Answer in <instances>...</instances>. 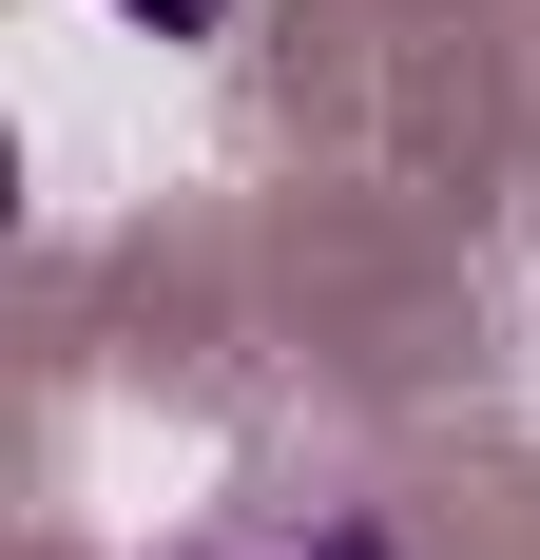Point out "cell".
<instances>
[{
  "mask_svg": "<svg viewBox=\"0 0 540 560\" xmlns=\"http://www.w3.org/2000/svg\"><path fill=\"white\" fill-rule=\"evenodd\" d=\"M155 560H406V522L309 503V522H193V541H155Z\"/></svg>",
  "mask_w": 540,
  "mask_h": 560,
  "instance_id": "cell-1",
  "label": "cell"
},
{
  "mask_svg": "<svg viewBox=\"0 0 540 560\" xmlns=\"http://www.w3.org/2000/svg\"><path fill=\"white\" fill-rule=\"evenodd\" d=\"M97 20H136L155 58H213V39H232V0H97Z\"/></svg>",
  "mask_w": 540,
  "mask_h": 560,
  "instance_id": "cell-2",
  "label": "cell"
}]
</instances>
